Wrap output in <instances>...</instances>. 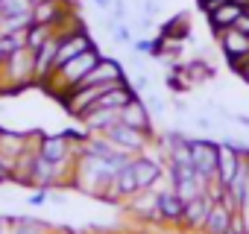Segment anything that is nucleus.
Listing matches in <instances>:
<instances>
[{
  "mask_svg": "<svg viewBox=\"0 0 249 234\" xmlns=\"http://www.w3.org/2000/svg\"><path fill=\"white\" fill-rule=\"evenodd\" d=\"M106 138L117 147V150H123V152H141L144 147H147V132H141V129H135V126H126V123H114L108 132H106Z\"/></svg>",
  "mask_w": 249,
  "mask_h": 234,
  "instance_id": "f257e3e1",
  "label": "nucleus"
},
{
  "mask_svg": "<svg viewBox=\"0 0 249 234\" xmlns=\"http://www.w3.org/2000/svg\"><path fill=\"white\" fill-rule=\"evenodd\" d=\"M191 155H194V167L199 176H205L208 182L217 179V155H220V147H214L211 141L199 138V141H191Z\"/></svg>",
  "mask_w": 249,
  "mask_h": 234,
  "instance_id": "f03ea898",
  "label": "nucleus"
},
{
  "mask_svg": "<svg viewBox=\"0 0 249 234\" xmlns=\"http://www.w3.org/2000/svg\"><path fill=\"white\" fill-rule=\"evenodd\" d=\"M240 12H243V3H237V0H217V3H211V6L205 9L208 24H211L214 33L234 27V21L240 18Z\"/></svg>",
  "mask_w": 249,
  "mask_h": 234,
  "instance_id": "7ed1b4c3",
  "label": "nucleus"
},
{
  "mask_svg": "<svg viewBox=\"0 0 249 234\" xmlns=\"http://www.w3.org/2000/svg\"><path fill=\"white\" fill-rule=\"evenodd\" d=\"M240 164H243V152H240L231 141H223V144H220V155H217V179H220L226 187H229L231 179L237 176Z\"/></svg>",
  "mask_w": 249,
  "mask_h": 234,
  "instance_id": "20e7f679",
  "label": "nucleus"
},
{
  "mask_svg": "<svg viewBox=\"0 0 249 234\" xmlns=\"http://www.w3.org/2000/svg\"><path fill=\"white\" fill-rule=\"evenodd\" d=\"M217 38H220V47H223V53H226V59H229L231 65L249 59V35H246V33L229 27V30H220Z\"/></svg>",
  "mask_w": 249,
  "mask_h": 234,
  "instance_id": "39448f33",
  "label": "nucleus"
},
{
  "mask_svg": "<svg viewBox=\"0 0 249 234\" xmlns=\"http://www.w3.org/2000/svg\"><path fill=\"white\" fill-rule=\"evenodd\" d=\"M91 47H94V41H91V35H88L85 30H76V33H68V35H59L56 67H59V65H65L68 59H73V56H79V53L91 50Z\"/></svg>",
  "mask_w": 249,
  "mask_h": 234,
  "instance_id": "423d86ee",
  "label": "nucleus"
},
{
  "mask_svg": "<svg viewBox=\"0 0 249 234\" xmlns=\"http://www.w3.org/2000/svg\"><path fill=\"white\" fill-rule=\"evenodd\" d=\"M126 76H123V67L114 62V59H100L94 67H91V73L76 85V88H85V85H111V82H123ZM73 88V91H76Z\"/></svg>",
  "mask_w": 249,
  "mask_h": 234,
  "instance_id": "0eeeda50",
  "label": "nucleus"
},
{
  "mask_svg": "<svg viewBox=\"0 0 249 234\" xmlns=\"http://www.w3.org/2000/svg\"><path fill=\"white\" fill-rule=\"evenodd\" d=\"M211 205H214V199L208 196V193H199V196H194V199H188L185 202V214H182V222L188 225V228H202L205 225V219H208V211H211Z\"/></svg>",
  "mask_w": 249,
  "mask_h": 234,
  "instance_id": "6e6552de",
  "label": "nucleus"
},
{
  "mask_svg": "<svg viewBox=\"0 0 249 234\" xmlns=\"http://www.w3.org/2000/svg\"><path fill=\"white\" fill-rule=\"evenodd\" d=\"M68 9L71 6H65L62 0H36V3H33V24H50V27H56Z\"/></svg>",
  "mask_w": 249,
  "mask_h": 234,
  "instance_id": "1a4fd4ad",
  "label": "nucleus"
},
{
  "mask_svg": "<svg viewBox=\"0 0 249 234\" xmlns=\"http://www.w3.org/2000/svg\"><path fill=\"white\" fill-rule=\"evenodd\" d=\"M38 155L53 161V164H65L68 155H71V147H68V135H50V138H41L38 144Z\"/></svg>",
  "mask_w": 249,
  "mask_h": 234,
  "instance_id": "9d476101",
  "label": "nucleus"
},
{
  "mask_svg": "<svg viewBox=\"0 0 249 234\" xmlns=\"http://www.w3.org/2000/svg\"><path fill=\"white\" fill-rule=\"evenodd\" d=\"M120 120L126 123V126L141 129V132H150V114H147V105H144L138 97H132L126 105L120 108Z\"/></svg>",
  "mask_w": 249,
  "mask_h": 234,
  "instance_id": "9b49d317",
  "label": "nucleus"
},
{
  "mask_svg": "<svg viewBox=\"0 0 249 234\" xmlns=\"http://www.w3.org/2000/svg\"><path fill=\"white\" fill-rule=\"evenodd\" d=\"M82 123L88 132H108L114 123H120V108H100V111H88L82 117Z\"/></svg>",
  "mask_w": 249,
  "mask_h": 234,
  "instance_id": "f8f14e48",
  "label": "nucleus"
},
{
  "mask_svg": "<svg viewBox=\"0 0 249 234\" xmlns=\"http://www.w3.org/2000/svg\"><path fill=\"white\" fill-rule=\"evenodd\" d=\"M132 170H135V179H138L141 190L153 187L159 182V176H161V167L156 161H150V158H132Z\"/></svg>",
  "mask_w": 249,
  "mask_h": 234,
  "instance_id": "ddd939ff",
  "label": "nucleus"
},
{
  "mask_svg": "<svg viewBox=\"0 0 249 234\" xmlns=\"http://www.w3.org/2000/svg\"><path fill=\"white\" fill-rule=\"evenodd\" d=\"M159 211H161V219H182L185 199L176 190H164V193H159Z\"/></svg>",
  "mask_w": 249,
  "mask_h": 234,
  "instance_id": "4468645a",
  "label": "nucleus"
},
{
  "mask_svg": "<svg viewBox=\"0 0 249 234\" xmlns=\"http://www.w3.org/2000/svg\"><path fill=\"white\" fill-rule=\"evenodd\" d=\"M161 35H164V38H173V41H185V38L191 35V21H188V15L179 12L176 18H170V21L161 27Z\"/></svg>",
  "mask_w": 249,
  "mask_h": 234,
  "instance_id": "2eb2a0df",
  "label": "nucleus"
},
{
  "mask_svg": "<svg viewBox=\"0 0 249 234\" xmlns=\"http://www.w3.org/2000/svg\"><path fill=\"white\" fill-rule=\"evenodd\" d=\"M53 35H56V27H50V24H30V27H27V47L36 53V50L44 47Z\"/></svg>",
  "mask_w": 249,
  "mask_h": 234,
  "instance_id": "dca6fc26",
  "label": "nucleus"
},
{
  "mask_svg": "<svg viewBox=\"0 0 249 234\" xmlns=\"http://www.w3.org/2000/svg\"><path fill=\"white\" fill-rule=\"evenodd\" d=\"M33 15V0H0V18Z\"/></svg>",
  "mask_w": 249,
  "mask_h": 234,
  "instance_id": "f3484780",
  "label": "nucleus"
},
{
  "mask_svg": "<svg viewBox=\"0 0 249 234\" xmlns=\"http://www.w3.org/2000/svg\"><path fill=\"white\" fill-rule=\"evenodd\" d=\"M182 70H185V76H188L191 85H194V82H205V79L214 76V67H211L208 62H191V65H185Z\"/></svg>",
  "mask_w": 249,
  "mask_h": 234,
  "instance_id": "a211bd4d",
  "label": "nucleus"
},
{
  "mask_svg": "<svg viewBox=\"0 0 249 234\" xmlns=\"http://www.w3.org/2000/svg\"><path fill=\"white\" fill-rule=\"evenodd\" d=\"M114 38H117L120 44H132V30L123 24V21H117V24H114Z\"/></svg>",
  "mask_w": 249,
  "mask_h": 234,
  "instance_id": "6ab92c4d",
  "label": "nucleus"
},
{
  "mask_svg": "<svg viewBox=\"0 0 249 234\" xmlns=\"http://www.w3.org/2000/svg\"><path fill=\"white\" fill-rule=\"evenodd\" d=\"M234 30H240V33L249 35V15H246V12H240V18L234 21Z\"/></svg>",
  "mask_w": 249,
  "mask_h": 234,
  "instance_id": "aec40b11",
  "label": "nucleus"
},
{
  "mask_svg": "<svg viewBox=\"0 0 249 234\" xmlns=\"http://www.w3.org/2000/svg\"><path fill=\"white\" fill-rule=\"evenodd\" d=\"M111 12H114V21H123V18H126V6H123L120 0H114V6H111Z\"/></svg>",
  "mask_w": 249,
  "mask_h": 234,
  "instance_id": "412c9836",
  "label": "nucleus"
},
{
  "mask_svg": "<svg viewBox=\"0 0 249 234\" xmlns=\"http://www.w3.org/2000/svg\"><path fill=\"white\" fill-rule=\"evenodd\" d=\"M159 12V3H156V0H144V15L150 18V15H156Z\"/></svg>",
  "mask_w": 249,
  "mask_h": 234,
  "instance_id": "4be33fe9",
  "label": "nucleus"
},
{
  "mask_svg": "<svg viewBox=\"0 0 249 234\" xmlns=\"http://www.w3.org/2000/svg\"><path fill=\"white\" fill-rule=\"evenodd\" d=\"M94 6H97V9H103V12H108V9L114 6V0H94Z\"/></svg>",
  "mask_w": 249,
  "mask_h": 234,
  "instance_id": "5701e85b",
  "label": "nucleus"
},
{
  "mask_svg": "<svg viewBox=\"0 0 249 234\" xmlns=\"http://www.w3.org/2000/svg\"><path fill=\"white\" fill-rule=\"evenodd\" d=\"M44 199H47V193H44V190H38V193H33V196H30V205H41Z\"/></svg>",
  "mask_w": 249,
  "mask_h": 234,
  "instance_id": "b1692460",
  "label": "nucleus"
},
{
  "mask_svg": "<svg viewBox=\"0 0 249 234\" xmlns=\"http://www.w3.org/2000/svg\"><path fill=\"white\" fill-rule=\"evenodd\" d=\"M150 108H153V111H164V102H161L159 97H150Z\"/></svg>",
  "mask_w": 249,
  "mask_h": 234,
  "instance_id": "393cba45",
  "label": "nucleus"
},
{
  "mask_svg": "<svg viewBox=\"0 0 249 234\" xmlns=\"http://www.w3.org/2000/svg\"><path fill=\"white\" fill-rule=\"evenodd\" d=\"M231 120L240 123V126H249V117H243V114H231Z\"/></svg>",
  "mask_w": 249,
  "mask_h": 234,
  "instance_id": "a878e982",
  "label": "nucleus"
},
{
  "mask_svg": "<svg viewBox=\"0 0 249 234\" xmlns=\"http://www.w3.org/2000/svg\"><path fill=\"white\" fill-rule=\"evenodd\" d=\"M211 3H217V0H199V6H202V9H208Z\"/></svg>",
  "mask_w": 249,
  "mask_h": 234,
  "instance_id": "bb28decb",
  "label": "nucleus"
},
{
  "mask_svg": "<svg viewBox=\"0 0 249 234\" xmlns=\"http://www.w3.org/2000/svg\"><path fill=\"white\" fill-rule=\"evenodd\" d=\"M62 3H65V6H76V3H79V0H62Z\"/></svg>",
  "mask_w": 249,
  "mask_h": 234,
  "instance_id": "cd10ccee",
  "label": "nucleus"
},
{
  "mask_svg": "<svg viewBox=\"0 0 249 234\" xmlns=\"http://www.w3.org/2000/svg\"><path fill=\"white\" fill-rule=\"evenodd\" d=\"M237 3H249V0H237Z\"/></svg>",
  "mask_w": 249,
  "mask_h": 234,
  "instance_id": "c85d7f7f",
  "label": "nucleus"
}]
</instances>
